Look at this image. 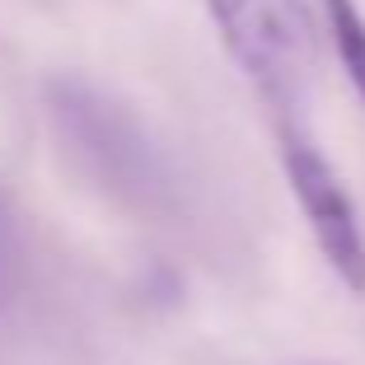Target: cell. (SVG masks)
<instances>
[{"label": "cell", "instance_id": "5", "mask_svg": "<svg viewBox=\"0 0 365 365\" xmlns=\"http://www.w3.org/2000/svg\"><path fill=\"white\" fill-rule=\"evenodd\" d=\"M14 286H19V225H14V206L0 192V314L10 309Z\"/></svg>", "mask_w": 365, "mask_h": 365}, {"label": "cell", "instance_id": "1", "mask_svg": "<svg viewBox=\"0 0 365 365\" xmlns=\"http://www.w3.org/2000/svg\"><path fill=\"white\" fill-rule=\"evenodd\" d=\"M43 98L56 145L76 164L80 178H89L98 192L127 206L131 215L169 211L173 178L164 169V155L122 98L80 76H56Z\"/></svg>", "mask_w": 365, "mask_h": 365}, {"label": "cell", "instance_id": "3", "mask_svg": "<svg viewBox=\"0 0 365 365\" xmlns=\"http://www.w3.org/2000/svg\"><path fill=\"white\" fill-rule=\"evenodd\" d=\"M277 140H281L286 182L295 192V202H300L304 220H309L319 253L328 258V267L337 272V281L346 290L365 295V230L337 169L323 160V150L309 140L304 127H277Z\"/></svg>", "mask_w": 365, "mask_h": 365}, {"label": "cell", "instance_id": "4", "mask_svg": "<svg viewBox=\"0 0 365 365\" xmlns=\"http://www.w3.org/2000/svg\"><path fill=\"white\" fill-rule=\"evenodd\" d=\"M323 14H328V38H333L337 66L351 80L356 98L365 103V14L356 10V0H323Z\"/></svg>", "mask_w": 365, "mask_h": 365}, {"label": "cell", "instance_id": "2", "mask_svg": "<svg viewBox=\"0 0 365 365\" xmlns=\"http://www.w3.org/2000/svg\"><path fill=\"white\" fill-rule=\"evenodd\" d=\"M225 52L258 89L277 127H304L314 24L304 0H206Z\"/></svg>", "mask_w": 365, "mask_h": 365}]
</instances>
